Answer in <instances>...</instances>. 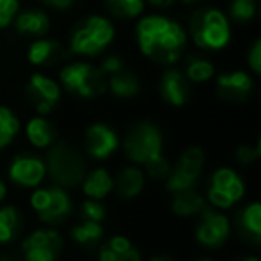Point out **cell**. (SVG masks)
Segmentation results:
<instances>
[{"instance_id": "cell-1", "label": "cell", "mask_w": 261, "mask_h": 261, "mask_svg": "<svg viewBox=\"0 0 261 261\" xmlns=\"http://www.w3.org/2000/svg\"><path fill=\"white\" fill-rule=\"evenodd\" d=\"M136 45L143 58L161 66H172L182 58L188 33L179 22L165 15H145L135 29Z\"/></svg>"}, {"instance_id": "cell-2", "label": "cell", "mask_w": 261, "mask_h": 261, "mask_svg": "<svg viewBox=\"0 0 261 261\" xmlns=\"http://www.w3.org/2000/svg\"><path fill=\"white\" fill-rule=\"evenodd\" d=\"M165 147L167 142L163 129L152 120H138L129 125L125 135L120 136V150L123 158L142 168L167 156Z\"/></svg>"}, {"instance_id": "cell-3", "label": "cell", "mask_w": 261, "mask_h": 261, "mask_svg": "<svg viewBox=\"0 0 261 261\" xmlns=\"http://www.w3.org/2000/svg\"><path fill=\"white\" fill-rule=\"evenodd\" d=\"M29 207L41 225L48 227H61L72 220L75 213V202L70 190L58 185H41L31 190Z\"/></svg>"}, {"instance_id": "cell-4", "label": "cell", "mask_w": 261, "mask_h": 261, "mask_svg": "<svg viewBox=\"0 0 261 261\" xmlns=\"http://www.w3.org/2000/svg\"><path fill=\"white\" fill-rule=\"evenodd\" d=\"M45 167L47 179L52 185L72 190L81 185L86 174V156L73 143L66 140H58L48 150H45Z\"/></svg>"}, {"instance_id": "cell-5", "label": "cell", "mask_w": 261, "mask_h": 261, "mask_svg": "<svg viewBox=\"0 0 261 261\" xmlns=\"http://www.w3.org/2000/svg\"><path fill=\"white\" fill-rule=\"evenodd\" d=\"M115 23L102 15H91L83 18L68 38V54L81 58H98L115 41Z\"/></svg>"}, {"instance_id": "cell-6", "label": "cell", "mask_w": 261, "mask_h": 261, "mask_svg": "<svg viewBox=\"0 0 261 261\" xmlns=\"http://www.w3.org/2000/svg\"><path fill=\"white\" fill-rule=\"evenodd\" d=\"M190 36L204 52H220L231 43V20L217 8H200L190 18Z\"/></svg>"}, {"instance_id": "cell-7", "label": "cell", "mask_w": 261, "mask_h": 261, "mask_svg": "<svg viewBox=\"0 0 261 261\" xmlns=\"http://www.w3.org/2000/svg\"><path fill=\"white\" fill-rule=\"evenodd\" d=\"M58 81L63 91L81 100H97L108 93V77L97 65L88 61H70L58 72Z\"/></svg>"}, {"instance_id": "cell-8", "label": "cell", "mask_w": 261, "mask_h": 261, "mask_svg": "<svg viewBox=\"0 0 261 261\" xmlns=\"http://www.w3.org/2000/svg\"><path fill=\"white\" fill-rule=\"evenodd\" d=\"M247 195V182L234 167H218L210 174L204 186L206 204L218 211H231Z\"/></svg>"}, {"instance_id": "cell-9", "label": "cell", "mask_w": 261, "mask_h": 261, "mask_svg": "<svg viewBox=\"0 0 261 261\" xmlns=\"http://www.w3.org/2000/svg\"><path fill=\"white\" fill-rule=\"evenodd\" d=\"M66 238L58 227L38 225L20 238V256L23 261H61Z\"/></svg>"}, {"instance_id": "cell-10", "label": "cell", "mask_w": 261, "mask_h": 261, "mask_svg": "<svg viewBox=\"0 0 261 261\" xmlns=\"http://www.w3.org/2000/svg\"><path fill=\"white\" fill-rule=\"evenodd\" d=\"M232 236V224L231 218L224 211L213 210L206 206L195 217L193 225V240L204 250H220Z\"/></svg>"}, {"instance_id": "cell-11", "label": "cell", "mask_w": 261, "mask_h": 261, "mask_svg": "<svg viewBox=\"0 0 261 261\" xmlns=\"http://www.w3.org/2000/svg\"><path fill=\"white\" fill-rule=\"evenodd\" d=\"M206 150L200 145H188L179 154L175 165H172V170L168 177L163 181L165 190L170 193L181 192V190L195 188L206 170Z\"/></svg>"}, {"instance_id": "cell-12", "label": "cell", "mask_w": 261, "mask_h": 261, "mask_svg": "<svg viewBox=\"0 0 261 261\" xmlns=\"http://www.w3.org/2000/svg\"><path fill=\"white\" fill-rule=\"evenodd\" d=\"M63 93L59 81L45 72H33L23 86L25 102L33 108L34 115L50 116L61 104Z\"/></svg>"}, {"instance_id": "cell-13", "label": "cell", "mask_w": 261, "mask_h": 261, "mask_svg": "<svg viewBox=\"0 0 261 261\" xmlns=\"http://www.w3.org/2000/svg\"><path fill=\"white\" fill-rule=\"evenodd\" d=\"M6 181L20 190H34L47 181L45 158L36 150H22L9 160L6 168Z\"/></svg>"}, {"instance_id": "cell-14", "label": "cell", "mask_w": 261, "mask_h": 261, "mask_svg": "<svg viewBox=\"0 0 261 261\" xmlns=\"http://www.w3.org/2000/svg\"><path fill=\"white\" fill-rule=\"evenodd\" d=\"M81 149L93 161H108L120 150L118 130L108 122H91L83 133Z\"/></svg>"}, {"instance_id": "cell-15", "label": "cell", "mask_w": 261, "mask_h": 261, "mask_svg": "<svg viewBox=\"0 0 261 261\" xmlns=\"http://www.w3.org/2000/svg\"><path fill=\"white\" fill-rule=\"evenodd\" d=\"M215 91L224 102L229 104H242L254 93V75L247 70L236 68L217 73L213 79Z\"/></svg>"}, {"instance_id": "cell-16", "label": "cell", "mask_w": 261, "mask_h": 261, "mask_svg": "<svg viewBox=\"0 0 261 261\" xmlns=\"http://www.w3.org/2000/svg\"><path fill=\"white\" fill-rule=\"evenodd\" d=\"M158 93L167 106L181 109L192 100V84L188 83L182 70L167 66L158 79Z\"/></svg>"}, {"instance_id": "cell-17", "label": "cell", "mask_w": 261, "mask_h": 261, "mask_svg": "<svg viewBox=\"0 0 261 261\" xmlns=\"http://www.w3.org/2000/svg\"><path fill=\"white\" fill-rule=\"evenodd\" d=\"M23 138L27 145L36 152H45L59 140V129L50 116L33 115L27 118L25 123H22Z\"/></svg>"}, {"instance_id": "cell-18", "label": "cell", "mask_w": 261, "mask_h": 261, "mask_svg": "<svg viewBox=\"0 0 261 261\" xmlns=\"http://www.w3.org/2000/svg\"><path fill=\"white\" fill-rule=\"evenodd\" d=\"M68 56V48L54 38H36L31 41L25 52V59L34 68H52L58 66Z\"/></svg>"}, {"instance_id": "cell-19", "label": "cell", "mask_w": 261, "mask_h": 261, "mask_svg": "<svg viewBox=\"0 0 261 261\" xmlns=\"http://www.w3.org/2000/svg\"><path fill=\"white\" fill-rule=\"evenodd\" d=\"M97 261H145L142 250L125 234H113L95 249Z\"/></svg>"}, {"instance_id": "cell-20", "label": "cell", "mask_w": 261, "mask_h": 261, "mask_svg": "<svg viewBox=\"0 0 261 261\" xmlns=\"http://www.w3.org/2000/svg\"><path fill=\"white\" fill-rule=\"evenodd\" d=\"M113 181H115V193L118 199L122 200H135L145 192L147 186V175L142 167L133 163H127L125 167L120 168L116 174H113Z\"/></svg>"}, {"instance_id": "cell-21", "label": "cell", "mask_w": 261, "mask_h": 261, "mask_svg": "<svg viewBox=\"0 0 261 261\" xmlns=\"http://www.w3.org/2000/svg\"><path fill=\"white\" fill-rule=\"evenodd\" d=\"M232 227L250 245L261 243V204L259 200H249L236 211Z\"/></svg>"}, {"instance_id": "cell-22", "label": "cell", "mask_w": 261, "mask_h": 261, "mask_svg": "<svg viewBox=\"0 0 261 261\" xmlns=\"http://www.w3.org/2000/svg\"><path fill=\"white\" fill-rule=\"evenodd\" d=\"M25 229V215L13 202L0 204V247L16 243Z\"/></svg>"}, {"instance_id": "cell-23", "label": "cell", "mask_w": 261, "mask_h": 261, "mask_svg": "<svg viewBox=\"0 0 261 261\" xmlns=\"http://www.w3.org/2000/svg\"><path fill=\"white\" fill-rule=\"evenodd\" d=\"M79 188H81V192H83L84 199L106 200L108 197L113 195V188H115L111 170L106 167L88 168L83 181H81Z\"/></svg>"}, {"instance_id": "cell-24", "label": "cell", "mask_w": 261, "mask_h": 261, "mask_svg": "<svg viewBox=\"0 0 261 261\" xmlns=\"http://www.w3.org/2000/svg\"><path fill=\"white\" fill-rule=\"evenodd\" d=\"M170 213L177 218H195L207 206L204 193L199 188H188L170 193Z\"/></svg>"}, {"instance_id": "cell-25", "label": "cell", "mask_w": 261, "mask_h": 261, "mask_svg": "<svg viewBox=\"0 0 261 261\" xmlns=\"http://www.w3.org/2000/svg\"><path fill=\"white\" fill-rule=\"evenodd\" d=\"M68 238H70V242L75 243V245L83 250L97 249L102 240L106 238V227L100 222L79 218V222L70 225Z\"/></svg>"}, {"instance_id": "cell-26", "label": "cell", "mask_w": 261, "mask_h": 261, "mask_svg": "<svg viewBox=\"0 0 261 261\" xmlns=\"http://www.w3.org/2000/svg\"><path fill=\"white\" fill-rule=\"evenodd\" d=\"M15 29L22 36L29 38H43L50 31V16L43 11V9L31 8L22 11L20 15H16L15 18Z\"/></svg>"}, {"instance_id": "cell-27", "label": "cell", "mask_w": 261, "mask_h": 261, "mask_svg": "<svg viewBox=\"0 0 261 261\" xmlns=\"http://www.w3.org/2000/svg\"><path fill=\"white\" fill-rule=\"evenodd\" d=\"M108 93L116 100H130L142 93V81L138 73L123 68L122 72L108 77Z\"/></svg>"}, {"instance_id": "cell-28", "label": "cell", "mask_w": 261, "mask_h": 261, "mask_svg": "<svg viewBox=\"0 0 261 261\" xmlns=\"http://www.w3.org/2000/svg\"><path fill=\"white\" fill-rule=\"evenodd\" d=\"M182 73L190 84H207L217 75V66L206 56L192 54L186 58Z\"/></svg>"}, {"instance_id": "cell-29", "label": "cell", "mask_w": 261, "mask_h": 261, "mask_svg": "<svg viewBox=\"0 0 261 261\" xmlns=\"http://www.w3.org/2000/svg\"><path fill=\"white\" fill-rule=\"evenodd\" d=\"M22 133V118L8 104H0V152L15 143L18 135Z\"/></svg>"}, {"instance_id": "cell-30", "label": "cell", "mask_w": 261, "mask_h": 261, "mask_svg": "<svg viewBox=\"0 0 261 261\" xmlns=\"http://www.w3.org/2000/svg\"><path fill=\"white\" fill-rule=\"evenodd\" d=\"M106 8L115 18L135 20L142 16L145 9V0H104Z\"/></svg>"}, {"instance_id": "cell-31", "label": "cell", "mask_w": 261, "mask_h": 261, "mask_svg": "<svg viewBox=\"0 0 261 261\" xmlns=\"http://www.w3.org/2000/svg\"><path fill=\"white\" fill-rule=\"evenodd\" d=\"M229 20L240 23V25H245L250 23L257 15V4L256 0H231L227 8Z\"/></svg>"}, {"instance_id": "cell-32", "label": "cell", "mask_w": 261, "mask_h": 261, "mask_svg": "<svg viewBox=\"0 0 261 261\" xmlns=\"http://www.w3.org/2000/svg\"><path fill=\"white\" fill-rule=\"evenodd\" d=\"M79 218L104 224L106 218H108V204H106V200L84 199L79 204Z\"/></svg>"}, {"instance_id": "cell-33", "label": "cell", "mask_w": 261, "mask_h": 261, "mask_svg": "<svg viewBox=\"0 0 261 261\" xmlns=\"http://www.w3.org/2000/svg\"><path fill=\"white\" fill-rule=\"evenodd\" d=\"M261 158V142L256 140L254 143H242L238 149L234 150V160L240 167L250 168L259 161Z\"/></svg>"}, {"instance_id": "cell-34", "label": "cell", "mask_w": 261, "mask_h": 261, "mask_svg": "<svg viewBox=\"0 0 261 261\" xmlns=\"http://www.w3.org/2000/svg\"><path fill=\"white\" fill-rule=\"evenodd\" d=\"M97 66L100 68V72L104 73L106 77H109V75H113V73H118V72H122L123 68H127V63H125V59L122 58V54L111 52V54H106Z\"/></svg>"}, {"instance_id": "cell-35", "label": "cell", "mask_w": 261, "mask_h": 261, "mask_svg": "<svg viewBox=\"0 0 261 261\" xmlns=\"http://www.w3.org/2000/svg\"><path fill=\"white\" fill-rule=\"evenodd\" d=\"M20 11V0H0V29H8Z\"/></svg>"}, {"instance_id": "cell-36", "label": "cell", "mask_w": 261, "mask_h": 261, "mask_svg": "<svg viewBox=\"0 0 261 261\" xmlns=\"http://www.w3.org/2000/svg\"><path fill=\"white\" fill-rule=\"evenodd\" d=\"M247 66H249V72L254 77H257L261 73V40L256 38L252 41V45L247 50Z\"/></svg>"}, {"instance_id": "cell-37", "label": "cell", "mask_w": 261, "mask_h": 261, "mask_svg": "<svg viewBox=\"0 0 261 261\" xmlns=\"http://www.w3.org/2000/svg\"><path fill=\"white\" fill-rule=\"evenodd\" d=\"M43 2L54 9H70L77 0H43Z\"/></svg>"}, {"instance_id": "cell-38", "label": "cell", "mask_w": 261, "mask_h": 261, "mask_svg": "<svg viewBox=\"0 0 261 261\" xmlns=\"http://www.w3.org/2000/svg\"><path fill=\"white\" fill-rule=\"evenodd\" d=\"M147 261H179V259L168 252H156V254H150Z\"/></svg>"}, {"instance_id": "cell-39", "label": "cell", "mask_w": 261, "mask_h": 261, "mask_svg": "<svg viewBox=\"0 0 261 261\" xmlns=\"http://www.w3.org/2000/svg\"><path fill=\"white\" fill-rule=\"evenodd\" d=\"M9 197V182L0 175V204H4Z\"/></svg>"}, {"instance_id": "cell-40", "label": "cell", "mask_w": 261, "mask_h": 261, "mask_svg": "<svg viewBox=\"0 0 261 261\" xmlns=\"http://www.w3.org/2000/svg\"><path fill=\"white\" fill-rule=\"evenodd\" d=\"M152 8H158V9H168L170 6L175 4V0H147Z\"/></svg>"}, {"instance_id": "cell-41", "label": "cell", "mask_w": 261, "mask_h": 261, "mask_svg": "<svg viewBox=\"0 0 261 261\" xmlns=\"http://www.w3.org/2000/svg\"><path fill=\"white\" fill-rule=\"evenodd\" d=\"M232 261H261V259L257 257V254L249 252V254H240V256H236Z\"/></svg>"}, {"instance_id": "cell-42", "label": "cell", "mask_w": 261, "mask_h": 261, "mask_svg": "<svg viewBox=\"0 0 261 261\" xmlns=\"http://www.w3.org/2000/svg\"><path fill=\"white\" fill-rule=\"evenodd\" d=\"M190 261H217V259H213V257H210V256H199V257H193V259H190Z\"/></svg>"}, {"instance_id": "cell-43", "label": "cell", "mask_w": 261, "mask_h": 261, "mask_svg": "<svg viewBox=\"0 0 261 261\" xmlns=\"http://www.w3.org/2000/svg\"><path fill=\"white\" fill-rule=\"evenodd\" d=\"M182 4H186V6H192V4H197V2H200V0H181Z\"/></svg>"}, {"instance_id": "cell-44", "label": "cell", "mask_w": 261, "mask_h": 261, "mask_svg": "<svg viewBox=\"0 0 261 261\" xmlns=\"http://www.w3.org/2000/svg\"><path fill=\"white\" fill-rule=\"evenodd\" d=\"M0 261H11L8 256H4V254H0Z\"/></svg>"}]
</instances>
